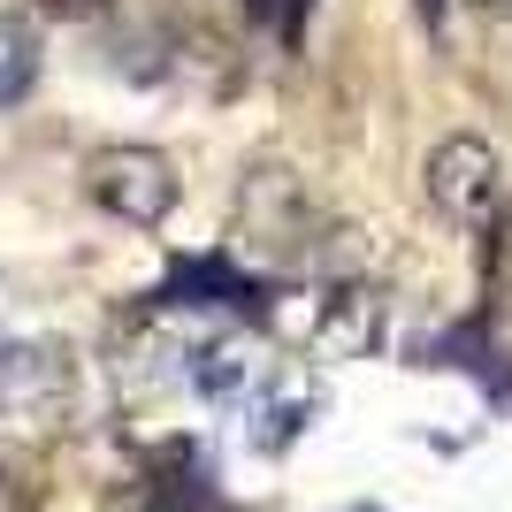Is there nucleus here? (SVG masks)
I'll list each match as a JSON object with an SVG mask.
<instances>
[{
  "label": "nucleus",
  "mask_w": 512,
  "mask_h": 512,
  "mask_svg": "<svg viewBox=\"0 0 512 512\" xmlns=\"http://www.w3.org/2000/svg\"><path fill=\"white\" fill-rule=\"evenodd\" d=\"M39 85V31L23 16H0V107H16Z\"/></svg>",
  "instance_id": "obj_6"
},
{
  "label": "nucleus",
  "mask_w": 512,
  "mask_h": 512,
  "mask_svg": "<svg viewBox=\"0 0 512 512\" xmlns=\"http://www.w3.org/2000/svg\"><path fill=\"white\" fill-rule=\"evenodd\" d=\"M85 184H92V199H100L115 222H130V230H153V222H169V207H176V161L153 153V146L92 153Z\"/></svg>",
  "instance_id": "obj_1"
},
{
  "label": "nucleus",
  "mask_w": 512,
  "mask_h": 512,
  "mask_svg": "<svg viewBox=\"0 0 512 512\" xmlns=\"http://www.w3.org/2000/svg\"><path fill=\"white\" fill-rule=\"evenodd\" d=\"M467 8H482V16H512V0H467Z\"/></svg>",
  "instance_id": "obj_9"
},
{
  "label": "nucleus",
  "mask_w": 512,
  "mask_h": 512,
  "mask_svg": "<svg viewBox=\"0 0 512 512\" xmlns=\"http://www.w3.org/2000/svg\"><path fill=\"white\" fill-rule=\"evenodd\" d=\"M115 0H39V16H54V23H92V16H107Z\"/></svg>",
  "instance_id": "obj_7"
},
{
  "label": "nucleus",
  "mask_w": 512,
  "mask_h": 512,
  "mask_svg": "<svg viewBox=\"0 0 512 512\" xmlns=\"http://www.w3.org/2000/svg\"><path fill=\"white\" fill-rule=\"evenodd\" d=\"M428 199L459 230H490L497 214H505V169H497V153L482 138H444V146L428 153Z\"/></svg>",
  "instance_id": "obj_2"
},
{
  "label": "nucleus",
  "mask_w": 512,
  "mask_h": 512,
  "mask_svg": "<svg viewBox=\"0 0 512 512\" xmlns=\"http://www.w3.org/2000/svg\"><path fill=\"white\" fill-rule=\"evenodd\" d=\"M237 222L260 253H299L306 245V192L291 169H253L245 176V199H237Z\"/></svg>",
  "instance_id": "obj_4"
},
{
  "label": "nucleus",
  "mask_w": 512,
  "mask_h": 512,
  "mask_svg": "<svg viewBox=\"0 0 512 512\" xmlns=\"http://www.w3.org/2000/svg\"><path fill=\"white\" fill-rule=\"evenodd\" d=\"M146 512H176V505H146Z\"/></svg>",
  "instance_id": "obj_10"
},
{
  "label": "nucleus",
  "mask_w": 512,
  "mask_h": 512,
  "mask_svg": "<svg viewBox=\"0 0 512 512\" xmlns=\"http://www.w3.org/2000/svg\"><path fill=\"white\" fill-rule=\"evenodd\" d=\"M253 8H260V16H276L283 31H299V16H306V0H253Z\"/></svg>",
  "instance_id": "obj_8"
},
{
  "label": "nucleus",
  "mask_w": 512,
  "mask_h": 512,
  "mask_svg": "<svg viewBox=\"0 0 512 512\" xmlns=\"http://www.w3.org/2000/svg\"><path fill=\"white\" fill-rule=\"evenodd\" d=\"M62 413H69V360L54 344H8L0 352V421L23 436H46Z\"/></svg>",
  "instance_id": "obj_3"
},
{
  "label": "nucleus",
  "mask_w": 512,
  "mask_h": 512,
  "mask_svg": "<svg viewBox=\"0 0 512 512\" xmlns=\"http://www.w3.org/2000/svg\"><path fill=\"white\" fill-rule=\"evenodd\" d=\"M375 329H383L375 291L344 283V291H329V299H321V314H314V352H321V360H352V352H367V344H375Z\"/></svg>",
  "instance_id": "obj_5"
}]
</instances>
